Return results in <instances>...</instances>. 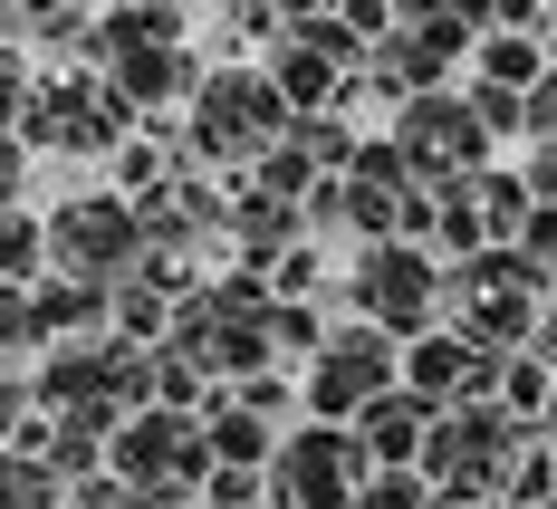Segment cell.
<instances>
[{"label":"cell","mask_w":557,"mask_h":509,"mask_svg":"<svg viewBox=\"0 0 557 509\" xmlns=\"http://www.w3.org/2000/svg\"><path fill=\"white\" fill-rule=\"evenodd\" d=\"M135 509H183V500H173V491H135Z\"/></svg>","instance_id":"obj_23"},{"label":"cell","mask_w":557,"mask_h":509,"mask_svg":"<svg viewBox=\"0 0 557 509\" xmlns=\"http://www.w3.org/2000/svg\"><path fill=\"white\" fill-rule=\"evenodd\" d=\"M529 145H548V154H557V67H548V87L529 97Z\"/></svg>","instance_id":"obj_20"},{"label":"cell","mask_w":557,"mask_h":509,"mask_svg":"<svg viewBox=\"0 0 557 509\" xmlns=\"http://www.w3.org/2000/svg\"><path fill=\"white\" fill-rule=\"evenodd\" d=\"M539 452V423H519L509 404H451L433 423V452H423V481L433 491H461V500H500L509 471Z\"/></svg>","instance_id":"obj_3"},{"label":"cell","mask_w":557,"mask_h":509,"mask_svg":"<svg viewBox=\"0 0 557 509\" xmlns=\"http://www.w3.org/2000/svg\"><path fill=\"white\" fill-rule=\"evenodd\" d=\"M500 404L519 413V423H548V404H557V365H548V356H509Z\"/></svg>","instance_id":"obj_16"},{"label":"cell","mask_w":557,"mask_h":509,"mask_svg":"<svg viewBox=\"0 0 557 509\" xmlns=\"http://www.w3.org/2000/svg\"><path fill=\"white\" fill-rule=\"evenodd\" d=\"M548 270L529 250H481L451 270V298H443V327H461L471 346L491 356H539V327H548Z\"/></svg>","instance_id":"obj_2"},{"label":"cell","mask_w":557,"mask_h":509,"mask_svg":"<svg viewBox=\"0 0 557 509\" xmlns=\"http://www.w3.org/2000/svg\"><path fill=\"white\" fill-rule=\"evenodd\" d=\"M212 443H202V423L193 413H164V404H145V413H125L115 423V481L125 491H212Z\"/></svg>","instance_id":"obj_8"},{"label":"cell","mask_w":557,"mask_h":509,"mask_svg":"<svg viewBox=\"0 0 557 509\" xmlns=\"http://www.w3.org/2000/svg\"><path fill=\"white\" fill-rule=\"evenodd\" d=\"M433 423H443V413H433L423 395H385L366 423H356V443H366V461H375V471H423Z\"/></svg>","instance_id":"obj_10"},{"label":"cell","mask_w":557,"mask_h":509,"mask_svg":"<svg viewBox=\"0 0 557 509\" xmlns=\"http://www.w3.org/2000/svg\"><path fill=\"white\" fill-rule=\"evenodd\" d=\"M366 481H375V461H366V443L346 423H298L278 443V471H270L278 509H356Z\"/></svg>","instance_id":"obj_9"},{"label":"cell","mask_w":557,"mask_h":509,"mask_svg":"<svg viewBox=\"0 0 557 509\" xmlns=\"http://www.w3.org/2000/svg\"><path fill=\"white\" fill-rule=\"evenodd\" d=\"M183 125H193V164L231 173V183H250V173L298 135V115H288V97H278V77H270V58H222V67L202 77V97L183 107Z\"/></svg>","instance_id":"obj_1"},{"label":"cell","mask_w":557,"mask_h":509,"mask_svg":"<svg viewBox=\"0 0 557 509\" xmlns=\"http://www.w3.org/2000/svg\"><path fill=\"white\" fill-rule=\"evenodd\" d=\"M202 443H212V461H222V471H278V443H288V433H270L260 413H240V404L222 395V413L202 423Z\"/></svg>","instance_id":"obj_13"},{"label":"cell","mask_w":557,"mask_h":509,"mask_svg":"<svg viewBox=\"0 0 557 509\" xmlns=\"http://www.w3.org/2000/svg\"><path fill=\"white\" fill-rule=\"evenodd\" d=\"M298 385H308V423H346V433H356L385 395H404V346H394L385 327H366V318H346L327 337V356H318Z\"/></svg>","instance_id":"obj_6"},{"label":"cell","mask_w":557,"mask_h":509,"mask_svg":"<svg viewBox=\"0 0 557 509\" xmlns=\"http://www.w3.org/2000/svg\"><path fill=\"white\" fill-rule=\"evenodd\" d=\"M519 250H529V260H539V270H548V288H557V212H539V222H529V240H519Z\"/></svg>","instance_id":"obj_21"},{"label":"cell","mask_w":557,"mask_h":509,"mask_svg":"<svg viewBox=\"0 0 557 509\" xmlns=\"http://www.w3.org/2000/svg\"><path fill=\"white\" fill-rule=\"evenodd\" d=\"M519 183H529V202H539V212H557V154H548V145H529Z\"/></svg>","instance_id":"obj_19"},{"label":"cell","mask_w":557,"mask_h":509,"mask_svg":"<svg viewBox=\"0 0 557 509\" xmlns=\"http://www.w3.org/2000/svg\"><path fill=\"white\" fill-rule=\"evenodd\" d=\"M548 509H557V500H548Z\"/></svg>","instance_id":"obj_24"},{"label":"cell","mask_w":557,"mask_h":509,"mask_svg":"<svg viewBox=\"0 0 557 509\" xmlns=\"http://www.w3.org/2000/svg\"><path fill=\"white\" fill-rule=\"evenodd\" d=\"M49 240H58V280H87V288H125L145 260H154V231H145V202L125 193H67L49 202Z\"/></svg>","instance_id":"obj_4"},{"label":"cell","mask_w":557,"mask_h":509,"mask_svg":"<svg viewBox=\"0 0 557 509\" xmlns=\"http://www.w3.org/2000/svg\"><path fill=\"white\" fill-rule=\"evenodd\" d=\"M356 318L366 327H385L394 346H423L443 327V298H451V270H433V250L423 240H385V250H356Z\"/></svg>","instance_id":"obj_5"},{"label":"cell","mask_w":557,"mask_h":509,"mask_svg":"<svg viewBox=\"0 0 557 509\" xmlns=\"http://www.w3.org/2000/svg\"><path fill=\"white\" fill-rule=\"evenodd\" d=\"M77 491L58 481L49 461H0V509H67Z\"/></svg>","instance_id":"obj_15"},{"label":"cell","mask_w":557,"mask_h":509,"mask_svg":"<svg viewBox=\"0 0 557 509\" xmlns=\"http://www.w3.org/2000/svg\"><path fill=\"white\" fill-rule=\"evenodd\" d=\"M356 509H443V491H433L423 471H375V481H366V500H356Z\"/></svg>","instance_id":"obj_17"},{"label":"cell","mask_w":557,"mask_h":509,"mask_svg":"<svg viewBox=\"0 0 557 509\" xmlns=\"http://www.w3.org/2000/svg\"><path fill=\"white\" fill-rule=\"evenodd\" d=\"M394 145H404V164L423 173V193L500 173V164H491V125L471 115V87H443V97H413V107L394 115Z\"/></svg>","instance_id":"obj_7"},{"label":"cell","mask_w":557,"mask_h":509,"mask_svg":"<svg viewBox=\"0 0 557 509\" xmlns=\"http://www.w3.org/2000/svg\"><path fill=\"white\" fill-rule=\"evenodd\" d=\"M471 115L491 125V145H509V135H529V97H509V87H471Z\"/></svg>","instance_id":"obj_18"},{"label":"cell","mask_w":557,"mask_h":509,"mask_svg":"<svg viewBox=\"0 0 557 509\" xmlns=\"http://www.w3.org/2000/svg\"><path fill=\"white\" fill-rule=\"evenodd\" d=\"M29 298H39V327H49V346H107V337H115V288L49 280V288H29Z\"/></svg>","instance_id":"obj_11"},{"label":"cell","mask_w":557,"mask_h":509,"mask_svg":"<svg viewBox=\"0 0 557 509\" xmlns=\"http://www.w3.org/2000/svg\"><path fill=\"white\" fill-rule=\"evenodd\" d=\"M270 77H278V97H288V115H336V87H346L327 58H308V49H278Z\"/></svg>","instance_id":"obj_14"},{"label":"cell","mask_w":557,"mask_h":509,"mask_svg":"<svg viewBox=\"0 0 557 509\" xmlns=\"http://www.w3.org/2000/svg\"><path fill=\"white\" fill-rule=\"evenodd\" d=\"M548 39L539 29H491L481 39V58H471V87H509V97H539L548 87Z\"/></svg>","instance_id":"obj_12"},{"label":"cell","mask_w":557,"mask_h":509,"mask_svg":"<svg viewBox=\"0 0 557 509\" xmlns=\"http://www.w3.org/2000/svg\"><path fill=\"white\" fill-rule=\"evenodd\" d=\"M539 356L557 365V298H548V327H539Z\"/></svg>","instance_id":"obj_22"}]
</instances>
